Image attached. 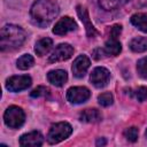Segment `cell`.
Masks as SVG:
<instances>
[{
  "label": "cell",
  "mask_w": 147,
  "mask_h": 147,
  "mask_svg": "<svg viewBox=\"0 0 147 147\" xmlns=\"http://www.w3.org/2000/svg\"><path fill=\"white\" fill-rule=\"evenodd\" d=\"M59 5L55 1L37 0L30 9V16L34 24L45 28L59 15Z\"/></svg>",
  "instance_id": "6da1fadb"
},
{
  "label": "cell",
  "mask_w": 147,
  "mask_h": 147,
  "mask_svg": "<svg viewBox=\"0 0 147 147\" xmlns=\"http://www.w3.org/2000/svg\"><path fill=\"white\" fill-rule=\"evenodd\" d=\"M25 40V32L21 26L14 24H7L1 29L0 46L1 51H14L20 48Z\"/></svg>",
  "instance_id": "7a4b0ae2"
},
{
  "label": "cell",
  "mask_w": 147,
  "mask_h": 147,
  "mask_svg": "<svg viewBox=\"0 0 147 147\" xmlns=\"http://www.w3.org/2000/svg\"><path fill=\"white\" fill-rule=\"evenodd\" d=\"M72 132V127L67 122H59L51 126L48 134H47V141L51 145L59 144L60 141L67 139Z\"/></svg>",
  "instance_id": "3957f363"
},
{
  "label": "cell",
  "mask_w": 147,
  "mask_h": 147,
  "mask_svg": "<svg viewBox=\"0 0 147 147\" xmlns=\"http://www.w3.org/2000/svg\"><path fill=\"white\" fill-rule=\"evenodd\" d=\"M25 119V114L22 110V108L17 106H10L7 108V110L3 114V121L5 124L11 129H17L22 126Z\"/></svg>",
  "instance_id": "277c9868"
},
{
  "label": "cell",
  "mask_w": 147,
  "mask_h": 147,
  "mask_svg": "<svg viewBox=\"0 0 147 147\" xmlns=\"http://www.w3.org/2000/svg\"><path fill=\"white\" fill-rule=\"evenodd\" d=\"M32 80L31 77L28 75H22V76H11L6 80V88L11 92H18L28 88L31 85Z\"/></svg>",
  "instance_id": "5b68a950"
},
{
  "label": "cell",
  "mask_w": 147,
  "mask_h": 147,
  "mask_svg": "<svg viewBox=\"0 0 147 147\" xmlns=\"http://www.w3.org/2000/svg\"><path fill=\"white\" fill-rule=\"evenodd\" d=\"M91 92L84 86H74L67 91V100L71 103H83L88 100Z\"/></svg>",
  "instance_id": "8992f818"
},
{
  "label": "cell",
  "mask_w": 147,
  "mask_h": 147,
  "mask_svg": "<svg viewBox=\"0 0 147 147\" xmlns=\"http://www.w3.org/2000/svg\"><path fill=\"white\" fill-rule=\"evenodd\" d=\"M74 54V48L69 44H60L59 46L55 47L53 53L48 57V62H60V61H65L70 59Z\"/></svg>",
  "instance_id": "52a82bcc"
},
{
  "label": "cell",
  "mask_w": 147,
  "mask_h": 147,
  "mask_svg": "<svg viewBox=\"0 0 147 147\" xmlns=\"http://www.w3.org/2000/svg\"><path fill=\"white\" fill-rule=\"evenodd\" d=\"M109 78H110V72L103 67H96L90 76L91 83L98 88L105 87L108 84Z\"/></svg>",
  "instance_id": "ba28073f"
},
{
  "label": "cell",
  "mask_w": 147,
  "mask_h": 147,
  "mask_svg": "<svg viewBox=\"0 0 147 147\" xmlns=\"http://www.w3.org/2000/svg\"><path fill=\"white\" fill-rule=\"evenodd\" d=\"M76 28H77L76 22L71 17L64 16L60 21H57V23L53 28V33H55L57 36H63V34H67L70 31L76 30Z\"/></svg>",
  "instance_id": "9c48e42d"
},
{
  "label": "cell",
  "mask_w": 147,
  "mask_h": 147,
  "mask_svg": "<svg viewBox=\"0 0 147 147\" xmlns=\"http://www.w3.org/2000/svg\"><path fill=\"white\" fill-rule=\"evenodd\" d=\"M42 144H44V137L38 131L25 133L20 138V145L23 147H39Z\"/></svg>",
  "instance_id": "30bf717a"
},
{
  "label": "cell",
  "mask_w": 147,
  "mask_h": 147,
  "mask_svg": "<svg viewBox=\"0 0 147 147\" xmlns=\"http://www.w3.org/2000/svg\"><path fill=\"white\" fill-rule=\"evenodd\" d=\"M90 64H91V61L86 55H79L78 57H76V60L74 61V64H72L74 76H76L78 78L84 77L87 69L90 68Z\"/></svg>",
  "instance_id": "8fae6325"
},
{
  "label": "cell",
  "mask_w": 147,
  "mask_h": 147,
  "mask_svg": "<svg viewBox=\"0 0 147 147\" xmlns=\"http://www.w3.org/2000/svg\"><path fill=\"white\" fill-rule=\"evenodd\" d=\"M77 14L80 18V21L83 22V24L85 25L86 29V34L88 38H93L98 34V31L95 30V28L92 25L90 17H88V13L86 10V8H84L83 6H77Z\"/></svg>",
  "instance_id": "7c38bea8"
},
{
  "label": "cell",
  "mask_w": 147,
  "mask_h": 147,
  "mask_svg": "<svg viewBox=\"0 0 147 147\" xmlns=\"http://www.w3.org/2000/svg\"><path fill=\"white\" fill-rule=\"evenodd\" d=\"M47 79L51 84L55 86H63L68 79V75L64 70L57 69V70H52L47 74Z\"/></svg>",
  "instance_id": "4fadbf2b"
},
{
  "label": "cell",
  "mask_w": 147,
  "mask_h": 147,
  "mask_svg": "<svg viewBox=\"0 0 147 147\" xmlns=\"http://www.w3.org/2000/svg\"><path fill=\"white\" fill-rule=\"evenodd\" d=\"M121 51H122L121 42L118 41L117 38H113V37H110V39L106 41L105 47H103V52H105L106 55L116 56L121 53Z\"/></svg>",
  "instance_id": "5bb4252c"
},
{
  "label": "cell",
  "mask_w": 147,
  "mask_h": 147,
  "mask_svg": "<svg viewBox=\"0 0 147 147\" xmlns=\"http://www.w3.org/2000/svg\"><path fill=\"white\" fill-rule=\"evenodd\" d=\"M102 118L101 113L98 109H85L80 113L79 115V119L82 122H86V123H96L100 122Z\"/></svg>",
  "instance_id": "9a60e30c"
},
{
  "label": "cell",
  "mask_w": 147,
  "mask_h": 147,
  "mask_svg": "<svg viewBox=\"0 0 147 147\" xmlns=\"http://www.w3.org/2000/svg\"><path fill=\"white\" fill-rule=\"evenodd\" d=\"M52 46H53V40L51 38H42L36 42L34 52L37 53V55L42 56L51 51Z\"/></svg>",
  "instance_id": "2e32d148"
},
{
  "label": "cell",
  "mask_w": 147,
  "mask_h": 147,
  "mask_svg": "<svg viewBox=\"0 0 147 147\" xmlns=\"http://www.w3.org/2000/svg\"><path fill=\"white\" fill-rule=\"evenodd\" d=\"M129 46L136 53L146 52L147 51V37H136L130 41Z\"/></svg>",
  "instance_id": "e0dca14e"
},
{
  "label": "cell",
  "mask_w": 147,
  "mask_h": 147,
  "mask_svg": "<svg viewBox=\"0 0 147 147\" xmlns=\"http://www.w3.org/2000/svg\"><path fill=\"white\" fill-rule=\"evenodd\" d=\"M131 23L142 32H147V15L137 13L131 16Z\"/></svg>",
  "instance_id": "ac0fdd59"
},
{
  "label": "cell",
  "mask_w": 147,
  "mask_h": 147,
  "mask_svg": "<svg viewBox=\"0 0 147 147\" xmlns=\"http://www.w3.org/2000/svg\"><path fill=\"white\" fill-rule=\"evenodd\" d=\"M130 0H99V5L105 10H115Z\"/></svg>",
  "instance_id": "d6986e66"
},
{
  "label": "cell",
  "mask_w": 147,
  "mask_h": 147,
  "mask_svg": "<svg viewBox=\"0 0 147 147\" xmlns=\"http://www.w3.org/2000/svg\"><path fill=\"white\" fill-rule=\"evenodd\" d=\"M17 68L21 69V70H26L29 68H31L34 63V60L33 57L30 55V54H24L22 55L18 60H17Z\"/></svg>",
  "instance_id": "ffe728a7"
},
{
  "label": "cell",
  "mask_w": 147,
  "mask_h": 147,
  "mask_svg": "<svg viewBox=\"0 0 147 147\" xmlns=\"http://www.w3.org/2000/svg\"><path fill=\"white\" fill-rule=\"evenodd\" d=\"M131 95H132L136 100L142 102V101H145V100L147 99V87L140 86V87H138V88L131 91Z\"/></svg>",
  "instance_id": "44dd1931"
},
{
  "label": "cell",
  "mask_w": 147,
  "mask_h": 147,
  "mask_svg": "<svg viewBox=\"0 0 147 147\" xmlns=\"http://www.w3.org/2000/svg\"><path fill=\"white\" fill-rule=\"evenodd\" d=\"M113 94L110 92H105V93H101L99 96H98V101L99 103L102 106V107H108L113 103Z\"/></svg>",
  "instance_id": "7402d4cb"
},
{
  "label": "cell",
  "mask_w": 147,
  "mask_h": 147,
  "mask_svg": "<svg viewBox=\"0 0 147 147\" xmlns=\"http://www.w3.org/2000/svg\"><path fill=\"white\" fill-rule=\"evenodd\" d=\"M137 70L140 77L147 78V56L140 59L137 63Z\"/></svg>",
  "instance_id": "603a6c76"
},
{
  "label": "cell",
  "mask_w": 147,
  "mask_h": 147,
  "mask_svg": "<svg viewBox=\"0 0 147 147\" xmlns=\"http://www.w3.org/2000/svg\"><path fill=\"white\" fill-rule=\"evenodd\" d=\"M138 133H139V131H138V129L134 127V126L129 127V129H126V130L124 131L125 138H126L129 141H131V142L137 141V139H138Z\"/></svg>",
  "instance_id": "cb8c5ba5"
},
{
  "label": "cell",
  "mask_w": 147,
  "mask_h": 147,
  "mask_svg": "<svg viewBox=\"0 0 147 147\" xmlns=\"http://www.w3.org/2000/svg\"><path fill=\"white\" fill-rule=\"evenodd\" d=\"M30 95L32 98H39V96H47L49 95V88L48 87H45V86H38L36 87L31 93Z\"/></svg>",
  "instance_id": "d4e9b609"
},
{
  "label": "cell",
  "mask_w": 147,
  "mask_h": 147,
  "mask_svg": "<svg viewBox=\"0 0 147 147\" xmlns=\"http://www.w3.org/2000/svg\"><path fill=\"white\" fill-rule=\"evenodd\" d=\"M122 32V26L119 24H115L113 28H111V31H110V37L113 38H117Z\"/></svg>",
  "instance_id": "484cf974"
},
{
  "label": "cell",
  "mask_w": 147,
  "mask_h": 147,
  "mask_svg": "<svg viewBox=\"0 0 147 147\" xmlns=\"http://www.w3.org/2000/svg\"><path fill=\"white\" fill-rule=\"evenodd\" d=\"M105 144H106V140H105V139H98V140H96V146L105 145Z\"/></svg>",
  "instance_id": "4316f807"
},
{
  "label": "cell",
  "mask_w": 147,
  "mask_h": 147,
  "mask_svg": "<svg viewBox=\"0 0 147 147\" xmlns=\"http://www.w3.org/2000/svg\"><path fill=\"white\" fill-rule=\"evenodd\" d=\"M146 137H147V131H146Z\"/></svg>",
  "instance_id": "83f0119b"
}]
</instances>
